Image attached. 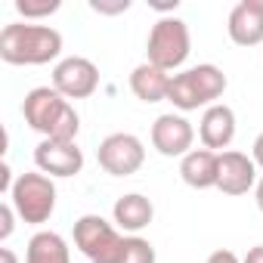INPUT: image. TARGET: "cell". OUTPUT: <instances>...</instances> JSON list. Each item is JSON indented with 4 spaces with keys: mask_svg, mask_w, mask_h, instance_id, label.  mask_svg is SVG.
Masks as SVG:
<instances>
[{
    "mask_svg": "<svg viewBox=\"0 0 263 263\" xmlns=\"http://www.w3.org/2000/svg\"><path fill=\"white\" fill-rule=\"evenodd\" d=\"M22 115L31 130L44 134V140L74 143L78 130H81V118H78L74 105L56 87H34L31 93H25Z\"/></svg>",
    "mask_w": 263,
    "mask_h": 263,
    "instance_id": "cell-1",
    "label": "cell"
},
{
    "mask_svg": "<svg viewBox=\"0 0 263 263\" xmlns=\"http://www.w3.org/2000/svg\"><path fill=\"white\" fill-rule=\"evenodd\" d=\"M62 53V34L50 25L13 22L0 31V59L10 65H47Z\"/></svg>",
    "mask_w": 263,
    "mask_h": 263,
    "instance_id": "cell-2",
    "label": "cell"
},
{
    "mask_svg": "<svg viewBox=\"0 0 263 263\" xmlns=\"http://www.w3.org/2000/svg\"><path fill=\"white\" fill-rule=\"evenodd\" d=\"M226 74L217 65H195L186 68L180 74L171 78V93L167 102H174V108L180 111H198V108H211L217 105V99L226 93Z\"/></svg>",
    "mask_w": 263,
    "mask_h": 263,
    "instance_id": "cell-3",
    "label": "cell"
},
{
    "mask_svg": "<svg viewBox=\"0 0 263 263\" xmlns=\"http://www.w3.org/2000/svg\"><path fill=\"white\" fill-rule=\"evenodd\" d=\"M10 204L16 208L19 220L28 226H41L56 211V183L53 177L41 171H25L16 177V186L10 192Z\"/></svg>",
    "mask_w": 263,
    "mask_h": 263,
    "instance_id": "cell-4",
    "label": "cell"
},
{
    "mask_svg": "<svg viewBox=\"0 0 263 263\" xmlns=\"http://www.w3.org/2000/svg\"><path fill=\"white\" fill-rule=\"evenodd\" d=\"M124 238L115 223L102 220L99 214H84L74 223V245L90 263H121Z\"/></svg>",
    "mask_w": 263,
    "mask_h": 263,
    "instance_id": "cell-5",
    "label": "cell"
},
{
    "mask_svg": "<svg viewBox=\"0 0 263 263\" xmlns=\"http://www.w3.org/2000/svg\"><path fill=\"white\" fill-rule=\"evenodd\" d=\"M189 47H192L189 25L183 19H177V16H167V19H158L152 25L146 53H149L152 65H158L164 71H174L189 59Z\"/></svg>",
    "mask_w": 263,
    "mask_h": 263,
    "instance_id": "cell-6",
    "label": "cell"
},
{
    "mask_svg": "<svg viewBox=\"0 0 263 263\" xmlns=\"http://www.w3.org/2000/svg\"><path fill=\"white\" fill-rule=\"evenodd\" d=\"M99 167L111 177H130L146 161V146L134 134H108L96 149Z\"/></svg>",
    "mask_w": 263,
    "mask_h": 263,
    "instance_id": "cell-7",
    "label": "cell"
},
{
    "mask_svg": "<svg viewBox=\"0 0 263 263\" xmlns=\"http://www.w3.org/2000/svg\"><path fill=\"white\" fill-rule=\"evenodd\" d=\"M53 87L65 99H87L99 87V68L87 56H65L53 68Z\"/></svg>",
    "mask_w": 263,
    "mask_h": 263,
    "instance_id": "cell-8",
    "label": "cell"
},
{
    "mask_svg": "<svg viewBox=\"0 0 263 263\" xmlns=\"http://www.w3.org/2000/svg\"><path fill=\"white\" fill-rule=\"evenodd\" d=\"M192 143H195V130L192 124L177 115V111H167V115H158L155 124H152V146L167 155V158H183L192 152Z\"/></svg>",
    "mask_w": 263,
    "mask_h": 263,
    "instance_id": "cell-9",
    "label": "cell"
},
{
    "mask_svg": "<svg viewBox=\"0 0 263 263\" xmlns=\"http://www.w3.org/2000/svg\"><path fill=\"white\" fill-rule=\"evenodd\" d=\"M257 186V164L254 158H248L238 149H226L220 152V177H217V189L223 195H248Z\"/></svg>",
    "mask_w": 263,
    "mask_h": 263,
    "instance_id": "cell-10",
    "label": "cell"
},
{
    "mask_svg": "<svg viewBox=\"0 0 263 263\" xmlns=\"http://www.w3.org/2000/svg\"><path fill=\"white\" fill-rule=\"evenodd\" d=\"M34 164L41 174L47 177H74L84 167V152L78 149V143H56V140H44L34 149Z\"/></svg>",
    "mask_w": 263,
    "mask_h": 263,
    "instance_id": "cell-11",
    "label": "cell"
},
{
    "mask_svg": "<svg viewBox=\"0 0 263 263\" xmlns=\"http://www.w3.org/2000/svg\"><path fill=\"white\" fill-rule=\"evenodd\" d=\"M229 41L238 47H257L263 44V0H241L232 7L226 22Z\"/></svg>",
    "mask_w": 263,
    "mask_h": 263,
    "instance_id": "cell-12",
    "label": "cell"
},
{
    "mask_svg": "<svg viewBox=\"0 0 263 263\" xmlns=\"http://www.w3.org/2000/svg\"><path fill=\"white\" fill-rule=\"evenodd\" d=\"M198 137H201V146L211 152L229 149V143L235 140V111L223 102L204 108L201 124H198Z\"/></svg>",
    "mask_w": 263,
    "mask_h": 263,
    "instance_id": "cell-13",
    "label": "cell"
},
{
    "mask_svg": "<svg viewBox=\"0 0 263 263\" xmlns=\"http://www.w3.org/2000/svg\"><path fill=\"white\" fill-rule=\"evenodd\" d=\"M180 177L186 186L192 189H217V177H220V152L211 149H192L189 155H183L180 161Z\"/></svg>",
    "mask_w": 263,
    "mask_h": 263,
    "instance_id": "cell-14",
    "label": "cell"
},
{
    "mask_svg": "<svg viewBox=\"0 0 263 263\" xmlns=\"http://www.w3.org/2000/svg\"><path fill=\"white\" fill-rule=\"evenodd\" d=\"M111 217H115V226H118V229H124V232H130V235H137L140 229H146V226L152 223L155 208H152V201H149L146 195H140V192H127V195H121V198L115 201Z\"/></svg>",
    "mask_w": 263,
    "mask_h": 263,
    "instance_id": "cell-15",
    "label": "cell"
},
{
    "mask_svg": "<svg viewBox=\"0 0 263 263\" xmlns=\"http://www.w3.org/2000/svg\"><path fill=\"white\" fill-rule=\"evenodd\" d=\"M171 78H174L171 71H164L152 62H143L130 71V90L143 102H161L171 93Z\"/></svg>",
    "mask_w": 263,
    "mask_h": 263,
    "instance_id": "cell-16",
    "label": "cell"
},
{
    "mask_svg": "<svg viewBox=\"0 0 263 263\" xmlns=\"http://www.w3.org/2000/svg\"><path fill=\"white\" fill-rule=\"evenodd\" d=\"M25 263H71L68 241L53 229H41L25 248Z\"/></svg>",
    "mask_w": 263,
    "mask_h": 263,
    "instance_id": "cell-17",
    "label": "cell"
},
{
    "mask_svg": "<svg viewBox=\"0 0 263 263\" xmlns=\"http://www.w3.org/2000/svg\"><path fill=\"white\" fill-rule=\"evenodd\" d=\"M121 263H155V248H152V241H146V238H140V235H127V238H124Z\"/></svg>",
    "mask_w": 263,
    "mask_h": 263,
    "instance_id": "cell-18",
    "label": "cell"
},
{
    "mask_svg": "<svg viewBox=\"0 0 263 263\" xmlns=\"http://www.w3.org/2000/svg\"><path fill=\"white\" fill-rule=\"evenodd\" d=\"M59 0H16V10H19V16H25V22L28 19H47V16H53V13H59Z\"/></svg>",
    "mask_w": 263,
    "mask_h": 263,
    "instance_id": "cell-19",
    "label": "cell"
},
{
    "mask_svg": "<svg viewBox=\"0 0 263 263\" xmlns=\"http://www.w3.org/2000/svg\"><path fill=\"white\" fill-rule=\"evenodd\" d=\"M19 214H16V208L7 201V204H0V241H7L10 235H13V229H16V220Z\"/></svg>",
    "mask_w": 263,
    "mask_h": 263,
    "instance_id": "cell-20",
    "label": "cell"
},
{
    "mask_svg": "<svg viewBox=\"0 0 263 263\" xmlns=\"http://www.w3.org/2000/svg\"><path fill=\"white\" fill-rule=\"evenodd\" d=\"M96 13H105V16H115V13H127L130 10V0H118V4H102V0H93L90 4Z\"/></svg>",
    "mask_w": 263,
    "mask_h": 263,
    "instance_id": "cell-21",
    "label": "cell"
},
{
    "mask_svg": "<svg viewBox=\"0 0 263 263\" xmlns=\"http://www.w3.org/2000/svg\"><path fill=\"white\" fill-rule=\"evenodd\" d=\"M204 263H241V260H238V257H235L229 248H220V251H214V254H211Z\"/></svg>",
    "mask_w": 263,
    "mask_h": 263,
    "instance_id": "cell-22",
    "label": "cell"
},
{
    "mask_svg": "<svg viewBox=\"0 0 263 263\" xmlns=\"http://www.w3.org/2000/svg\"><path fill=\"white\" fill-rule=\"evenodd\" d=\"M251 158H254L257 167H263V130L257 134V140H254V146H251Z\"/></svg>",
    "mask_w": 263,
    "mask_h": 263,
    "instance_id": "cell-23",
    "label": "cell"
},
{
    "mask_svg": "<svg viewBox=\"0 0 263 263\" xmlns=\"http://www.w3.org/2000/svg\"><path fill=\"white\" fill-rule=\"evenodd\" d=\"M241 263H263V245H254L248 254H245V260Z\"/></svg>",
    "mask_w": 263,
    "mask_h": 263,
    "instance_id": "cell-24",
    "label": "cell"
},
{
    "mask_svg": "<svg viewBox=\"0 0 263 263\" xmlns=\"http://www.w3.org/2000/svg\"><path fill=\"white\" fill-rule=\"evenodd\" d=\"M0 263H19L16 251H13V248H0Z\"/></svg>",
    "mask_w": 263,
    "mask_h": 263,
    "instance_id": "cell-25",
    "label": "cell"
},
{
    "mask_svg": "<svg viewBox=\"0 0 263 263\" xmlns=\"http://www.w3.org/2000/svg\"><path fill=\"white\" fill-rule=\"evenodd\" d=\"M254 195H257V208L263 211V177L257 180V186H254Z\"/></svg>",
    "mask_w": 263,
    "mask_h": 263,
    "instance_id": "cell-26",
    "label": "cell"
}]
</instances>
